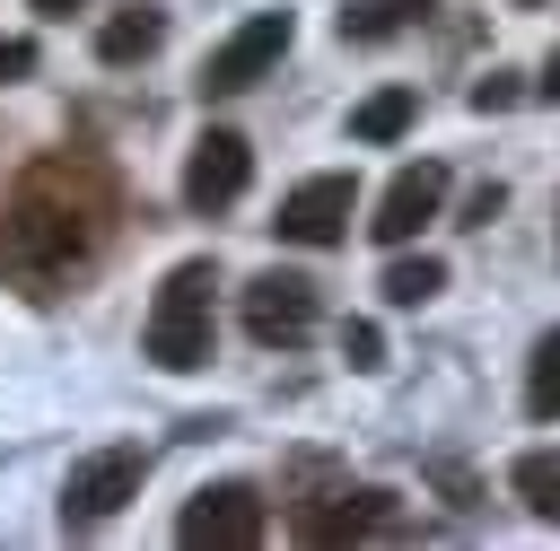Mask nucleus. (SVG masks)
Returning <instances> with one entry per match:
<instances>
[{"instance_id":"nucleus-1","label":"nucleus","mask_w":560,"mask_h":551,"mask_svg":"<svg viewBox=\"0 0 560 551\" xmlns=\"http://www.w3.org/2000/svg\"><path fill=\"white\" fill-rule=\"evenodd\" d=\"M114 227H122L114 166L88 157V149H52L0 201V280H18L26 297H52L70 271H88L105 254Z\"/></svg>"},{"instance_id":"nucleus-2","label":"nucleus","mask_w":560,"mask_h":551,"mask_svg":"<svg viewBox=\"0 0 560 551\" xmlns=\"http://www.w3.org/2000/svg\"><path fill=\"white\" fill-rule=\"evenodd\" d=\"M210 289H219V271L192 254V262H175L166 280H158V297H149V324H140V350L166 367V376H184V367H201L210 359Z\"/></svg>"},{"instance_id":"nucleus-3","label":"nucleus","mask_w":560,"mask_h":551,"mask_svg":"<svg viewBox=\"0 0 560 551\" xmlns=\"http://www.w3.org/2000/svg\"><path fill=\"white\" fill-rule=\"evenodd\" d=\"M140 481H149V455H140V446H96V455H79L70 481H61V534L114 525V516L140 499Z\"/></svg>"},{"instance_id":"nucleus-4","label":"nucleus","mask_w":560,"mask_h":551,"mask_svg":"<svg viewBox=\"0 0 560 551\" xmlns=\"http://www.w3.org/2000/svg\"><path fill=\"white\" fill-rule=\"evenodd\" d=\"M262 534H271V507L254 481H210L175 516V542H192V551H254Z\"/></svg>"},{"instance_id":"nucleus-5","label":"nucleus","mask_w":560,"mask_h":551,"mask_svg":"<svg viewBox=\"0 0 560 551\" xmlns=\"http://www.w3.org/2000/svg\"><path fill=\"white\" fill-rule=\"evenodd\" d=\"M289 35H298V17H289V9H254V17H245V26L201 61V96H245V87L289 52Z\"/></svg>"},{"instance_id":"nucleus-6","label":"nucleus","mask_w":560,"mask_h":551,"mask_svg":"<svg viewBox=\"0 0 560 551\" xmlns=\"http://www.w3.org/2000/svg\"><path fill=\"white\" fill-rule=\"evenodd\" d=\"M315 315H324V297H315V280H306V271H254V280H245V332H254L262 350L306 341V332H315Z\"/></svg>"},{"instance_id":"nucleus-7","label":"nucleus","mask_w":560,"mask_h":551,"mask_svg":"<svg viewBox=\"0 0 560 551\" xmlns=\"http://www.w3.org/2000/svg\"><path fill=\"white\" fill-rule=\"evenodd\" d=\"M368 534H402V499L394 490H324V499H298V542H368Z\"/></svg>"},{"instance_id":"nucleus-8","label":"nucleus","mask_w":560,"mask_h":551,"mask_svg":"<svg viewBox=\"0 0 560 551\" xmlns=\"http://www.w3.org/2000/svg\"><path fill=\"white\" fill-rule=\"evenodd\" d=\"M350 210H359V184H350V175H306V184L280 201L271 236H280V245H341V236H350Z\"/></svg>"},{"instance_id":"nucleus-9","label":"nucleus","mask_w":560,"mask_h":551,"mask_svg":"<svg viewBox=\"0 0 560 551\" xmlns=\"http://www.w3.org/2000/svg\"><path fill=\"white\" fill-rule=\"evenodd\" d=\"M245 184H254L245 131H219V122H210V131L192 140V157H184V201H192V210H228Z\"/></svg>"},{"instance_id":"nucleus-10","label":"nucleus","mask_w":560,"mask_h":551,"mask_svg":"<svg viewBox=\"0 0 560 551\" xmlns=\"http://www.w3.org/2000/svg\"><path fill=\"white\" fill-rule=\"evenodd\" d=\"M438 210H446V166H438V157H420V166H402V175L376 192L368 236H376V245H411V236H420Z\"/></svg>"},{"instance_id":"nucleus-11","label":"nucleus","mask_w":560,"mask_h":551,"mask_svg":"<svg viewBox=\"0 0 560 551\" xmlns=\"http://www.w3.org/2000/svg\"><path fill=\"white\" fill-rule=\"evenodd\" d=\"M158 44H166V9H149V0H140V9H114V17L96 26V61H114V70L149 61Z\"/></svg>"},{"instance_id":"nucleus-12","label":"nucleus","mask_w":560,"mask_h":551,"mask_svg":"<svg viewBox=\"0 0 560 551\" xmlns=\"http://www.w3.org/2000/svg\"><path fill=\"white\" fill-rule=\"evenodd\" d=\"M438 0H350L341 9V44H385V35H402V26H420Z\"/></svg>"},{"instance_id":"nucleus-13","label":"nucleus","mask_w":560,"mask_h":551,"mask_svg":"<svg viewBox=\"0 0 560 551\" xmlns=\"http://www.w3.org/2000/svg\"><path fill=\"white\" fill-rule=\"evenodd\" d=\"M411 114H420V96H411V87H376V96L350 114V140L385 149V140H402V131H411Z\"/></svg>"},{"instance_id":"nucleus-14","label":"nucleus","mask_w":560,"mask_h":551,"mask_svg":"<svg viewBox=\"0 0 560 551\" xmlns=\"http://www.w3.org/2000/svg\"><path fill=\"white\" fill-rule=\"evenodd\" d=\"M376 289H385V306H429V297L446 289V262H438V254H394Z\"/></svg>"},{"instance_id":"nucleus-15","label":"nucleus","mask_w":560,"mask_h":551,"mask_svg":"<svg viewBox=\"0 0 560 551\" xmlns=\"http://www.w3.org/2000/svg\"><path fill=\"white\" fill-rule=\"evenodd\" d=\"M525 411L534 420H560V324L534 341V359H525Z\"/></svg>"},{"instance_id":"nucleus-16","label":"nucleus","mask_w":560,"mask_h":551,"mask_svg":"<svg viewBox=\"0 0 560 551\" xmlns=\"http://www.w3.org/2000/svg\"><path fill=\"white\" fill-rule=\"evenodd\" d=\"M508 481H516V499H525L542 525H560V455H516Z\"/></svg>"},{"instance_id":"nucleus-17","label":"nucleus","mask_w":560,"mask_h":551,"mask_svg":"<svg viewBox=\"0 0 560 551\" xmlns=\"http://www.w3.org/2000/svg\"><path fill=\"white\" fill-rule=\"evenodd\" d=\"M516 96H525V79H516V70H490V79H472V114H508Z\"/></svg>"},{"instance_id":"nucleus-18","label":"nucleus","mask_w":560,"mask_h":551,"mask_svg":"<svg viewBox=\"0 0 560 551\" xmlns=\"http://www.w3.org/2000/svg\"><path fill=\"white\" fill-rule=\"evenodd\" d=\"M499 210H508V184H472V192H464V219H455V227H490Z\"/></svg>"},{"instance_id":"nucleus-19","label":"nucleus","mask_w":560,"mask_h":551,"mask_svg":"<svg viewBox=\"0 0 560 551\" xmlns=\"http://www.w3.org/2000/svg\"><path fill=\"white\" fill-rule=\"evenodd\" d=\"M341 359H350V367H376V359H385V332H376V324H341Z\"/></svg>"},{"instance_id":"nucleus-20","label":"nucleus","mask_w":560,"mask_h":551,"mask_svg":"<svg viewBox=\"0 0 560 551\" xmlns=\"http://www.w3.org/2000/svg\"><path fill=\"white\" fill-rule=\"evenodd\" d=\"M26 70H35V44H26V35H0V87L26 79Z\"/></svg>"},{"instance_id":"nucleus-21","label":"nucleus","mask_w":560,"mask_h":551,"mask_svg":"<svg viewBox=\"0 0 560 551\" xmlns=\"http://www.w3.org/2000/svg\"><path fill=\"white\" fill-rule=\"evenodd\" d=\"M534 96H551V105H560V52L542 61V79H534Z\"/></svg>"},{"instance_id":"nucleus-22","label":"nucleus","mask_w":560,"mask_h":551,"mask_svg":"<svg viewBox=\"0 0 560 551\" xmlns=\"http://www.w3.org/2000/svg\"><path fill=\"white\" fill-rule=\"evenodd\" d=\"M35 9H44V17H70V9H88V0H35Z\"/></svg>"},{"instance_id":"nucleus-23","label":"nucleus","mask_w":560,"mask_h":551,"mask_svg":"<svg viewBox=\"0 0 560 551\" xmlns=\"http://www.w3.org/2000/svg\"><path fill=\"white\" fill-rule=\"evenodd\" d=\"M516 9H534V0H516Z\"/></svg>"}]
</instances>
